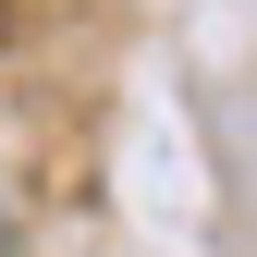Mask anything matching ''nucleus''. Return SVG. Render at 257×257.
Returning <instances> with one entry per match:
<instances>
[{
	"mask_svg": "<svg viewBox=\"0 0 257 257\" xmlns=\"http://www.w3.org/2000/svg\"><path fill=\"white\" fill-rule=\"evenodd\" d=\"M0 37H13V0H0Z\"/></svg>",
	"mask_w": 257,
	"mask_h": 257,
	"instance_id": "nucleus-1",
	"label": "nucleus"
}]
</instances>
